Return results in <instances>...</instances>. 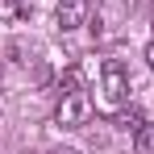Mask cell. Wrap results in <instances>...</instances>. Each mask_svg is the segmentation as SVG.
<instances>
[{
	"instance_id": "6da1fadb",
	"label": "cell",
	"mask_w": 154,
	"mask_h": 154,
	"mask_svg": "<svg viewBox=\"0 0 154 154\" xmlns=\"http://www.w3.org/2000/svg\"><path fill=\"white\" fill-rule=\"evenodd\" d=\"M58 88H63V100H58V125H67V129L88 125V117H92V96L83 92L79 71H67Z\"/></svg>"
},
{
	"instance_id": "3957f363",
	"label": "cell",
	"mask_w": 154,
	"mask_h": 154,
	"mask_svg": "<svg viewBox=\"0 0 154 154\" xmlns=\"http://www.w3.org/2000/svg\"><path fill=\"white\" fill-rule=\"evenodd\" d=\"M54 21H58V29H79V25H88V0H58Z\"/></svg>"
},
{
	"instance_id": "5b68a950",
	"label": "cell",
	"mask_w": 154,
	"mask_h": 154,
	"mask_svg": "<svg viewBox=\"0 0 154 154\" xmlns=\"http://www.w3.org/2000/svg\"><path fill=\"white\" fill-rule=\"evenodd\" d=\"M142 121H146V117H142L137 108H112V125H121V129H137Z\"/></svg>"
},
{
	"instance_id": "277c9868",
	"label": "cell",
	"mask_w": 154,
	"mask_h": 154,
	"mask_svg": "<svg viewBox=\"0 0 154 154\" xmlns=\"http://www.w3.org/2000/svg\"><path fill=\"white\" fill-rule=\"evenodd\" d=\"M133 150L137 154H154V125L150 121H142V125L133 129Z\"/></svg>"
},
{
	"instance_id": "7a4b0ae2",
	"label": "cell",
	"mask_w": 154,
	"mask_h": 154,
	"mask_svg": "<svg viewBox=\"0 0 154 154\" xmlns=\"http://www.w3.org/2000/svg\"><path fill=\"white\" fill-rule=\"evenodd\" d=\"M100 88H104V104H108V108H121V104H125V96H129V75H125V67H121L117 58H104Z\"/></svg>"
},
{
	"instance_id": "9c48e42d",
	"label": "cell",
	"mask_w": 154,
	"mask_h": 154,
	"mask_svg": "<svg viewBox=\"0 0 154 154\" xmlns=\"http://www.w3.org/2000/svg\"><path fill=\"white\" fill-rule=\"evenodd\" d=\"M8 4H17V0H8Z\"/></svg>"
},
{
	"instance_id": "52a82bcc",
	"label": "cell",
	"mask_w": 154,
	"mask_h": 154,
	"mask_svg": "<svg viewBox=\"0 0 154 154\" xmlns=\"http://www.w3.org/2000/svg\"><path fill=\"white\" fill-rule=\"evenodd\" d=\"M146 67H150V71H154V42H150V46H146Z\"/></svg>"
},
{
	"instance_id": "8992f818",
	"label": "cell",
	"mask_w": 154,
	"mask_h": 154,
	"mask_svg": "<svg viewBox=\"0 0 154 154\" xmlns=\"http://www.w3.org/2000/svg\"><path fill=\"white\" fill-rule=\"evenodd\" d=\"M50 154H79V150H75V146H54Z\"/></svg>"
},
{
	"instance_id": "ba28073f",
	"label": "cell",
	"mask_w": 154,
	"mask_h": 154,
	"mask_svg": "<svg viewBox=\"0 0 154 154\" xmlns=\"http://www.w3.org/2000/svg\"><path fill=\"white\" fill-rule=\"evenodd\" d=\"M0 79H4V67H0Z\"/></svg>"
}]
</instances>
